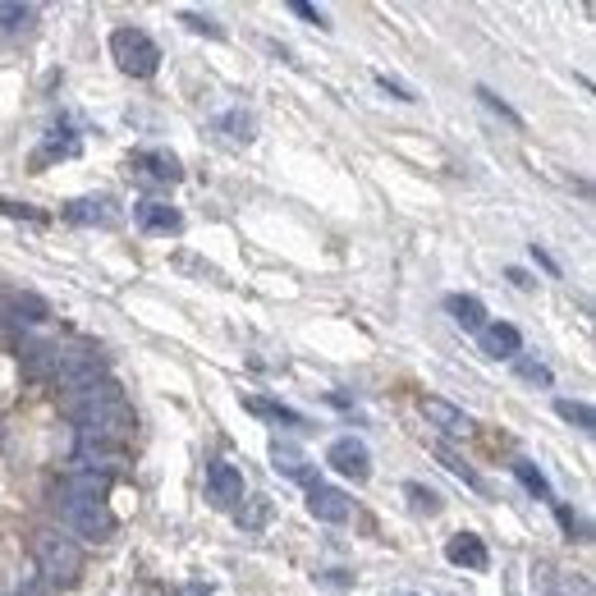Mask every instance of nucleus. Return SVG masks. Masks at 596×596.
Returning <instances> with one entry per match:
<instances>
[{"instance_id": "f257e3e1", "label": "nucleus", "mask_w": 596, "mask_h": 596, "mask_svg": "<svg viewBox=\"0 0 596 596\" xmlns=\"http://www.w3.org/2000/svg\"><path fill=\"white\" fill-rule=\"evenodd\" d=\"M60 408H65V418L79 427V436L120 440V446L134 440L138 418H134V408H128L120 381H111L106 372L92 376V381L69 385V391H60Z\"/></svg>"}, {"instance_id": "f03ea898", "label": "nucleus", "mask_w": 596, "mask_h": 596, "mask_svg": "<svg viewBox=\"0 0 596 596\" xmlns=\"http://www.w3.org/2000/svg\"><path fill=\"white\" fill-rule=\"evenodd\" d=\"M23 372L42 385H56V391H69L79 381L101 376V353L97 349H79V345H60V340H37V345H23L19 349Z\"/></svg>"}, {"instance_id": "7ed1b4c3", "label": "nucleus", "mask_w": 596, "mask_h": 596, "mask_svg": "<svg viewBox=\"0 0 596 596\" xmlns=\"http://www.w3.org/2000/svg\"><path fill=\"white\" fill-rule=\"evenodd\" d=\"M33 555H37V569L50 587H74L83 574V551L74 537H60V532H37L33 541Z\"/></svg>"}, {"instance_id": "20e7f679", "label": "nucleus", "mask_w": 596, "mask_h": 596, "mask_svg": "<svg viewBox=\"0 0 596 596\" xmlns=\"http://www.w3.org/2000/svg\"><path fill=\"white\" fill-rule=\"evenodd\" d=\"M111 56L128 79H151L161 69V46L151 42L143 29H115L111 33Z\"/></svg>"}, {"instance_id": "39448f33", "label": "nucleus", "mask_w": 596, "mask_h": 596, "mask_svg": "<svg viewBox=\"0 0 596 596\" xmlns=\"http://www.w3.org/2000/svg\"><path fill=\"white\" fill-rule=\"evenodd\" d=\"M65 524L88 537V541H111L115 537V514L106 505H97V501H65Z\"/></svg>"}, {"instance_id": "423d86ee", "label": "nucleus", "mask_w": 596, "mask_h": 596, "mask_svg": "<svg viewBox=\"0 0 596 596\" xmlns=\"http://www.w3.org/2000/svg\"><path fill=\"white\" fill-rule=\"evenodd\" d=\"M326 463L335 473H345V477H353V482H368L372 477V454H368V446H362L358 436H340L335 446L326 450Z\"/></svg>"}, {"instance_id": "0eeeda50", "label": "nucleus", "mask_w": 596, "mask_h": 596, "mask_svg": "<svg viewBox=\"0 0 596 596\" xmlns=\"http://www.w3.org/2000/svg\"><path fill=\"white\" fill-rule=\"evenodd\" d=\"M128 446L120 440H101V436H79L74 440V459H79V469H92V473H106V469H120Z\"/></svg>"}, {"instance_id": "6e6552de", "label": "nucleus", "mask_w": 596, "mask_h": 596, "mask_svg": "<svg viewBox=\"0 0 596 596\" xmlns=\"http://www.w3.org/2000/svg\"><path fill=\"white\" fill-rule=\"evenodd\" d=\"M206 501L216 509H235L244 501V473L235 463H212V469H206Z\"/></svg>"}, {"instance_id": "1a4fd4ad", "label": "nucleus", "mask_w": 596, "mask_h": 596, "mask_svg": "<svg viewBox=\"0 0 596 596\" xmlns=\"http://www.w3.org/2000/svg\"><path fill=\"white\" fill-rule=\"evenodd\" d=\"M418 413H423V418L436 427V431H446V436H469L473 431V418H469V413H463V408H454L450 400H418Z\"/></svg>"}, {"instance_id": "9d476101", "label": "nucleus", "mask_w": 596, "mask_h": 596, "mask_svg": "<svg viewBox=\"0 0 596 596\" xmlns=\"http://www.w3.org/2000/svg\"><path fill=\"white\" fill-rule=\"evenodd\" d=\"M134 221L147 229V235H179V229H184V216H179L170 202H157V198L134 202Z\"/></svg>"}, {"instance_id": "9b49d317", "label": "nucleus", "mask_w": 596, "mask_h": 596, "mask_svg": "<svg viewBox=\"0 0 596 596\" xmlns=\"http://www.w3.org/2000/svg\"><path fill=\"white\" fill-rule=\"evenodd\" d=\"M65 221L69 225H101V229H111V225H120V206L111 198H79V202L65 206Z\"/></svg>"}, {"instance_id": "f8f14e48", "label": "nucleus", "mask_w": 596, "mask_h": 596, "mask_svg": "<svg viewBox=\"0 0 596 596\" xmlns=\"http://www.w3.org/2000/svg\"><path fill=\"white\" fill-rule=\"evenodd\" d=\"M0 307H5V317L10 322H29V326H37V322H46L50 317V303L42 299V294H29V290H5L0 294Z\"/></svg>"}, {"instance_id": "ddd939ff", "label": "nucleus", "mask_w": 596, "mask_h": 596, "mask_svg": "<svg viewBox=\"0 0 596 596\" xmlns=\"http://www.w3.org/2000/svg\"><path fill=\"white\" fill-rule=\"evenodd\" d=\"M446 560L459 564V569H473V574H482V569L491 564L486 541H482L477 532H454V537L446 541Z\"/></svg>"}, {"instance_id": "4468645a", "label": "nucleus", "mask_w": 596, "mask_h": 596, "mask_svg": "<svg viewBox=\"0 0 596 596\" xmlns=\"http://www.w3.org/2000/svg\"><path fill=\"white\" fill-rule=\"evenodd\" d=\"M307 509H313V518H322V524H349V496L335 486H313L307 491Z\"/></svg>"}, {"instance_id": "2eb2a0df", "label": "nucleus", "mask_w": 596, "mask_h": 596, "mask_svg": "<svg viewBox=\"0 0 596 596\" xmlns=\"http://www.w3.org/2000/svg\"><path fill=\"white\" fill-rule=\"evenodd\" d=\"M65 496H69V501H97V505H106V496H111V473H92V469L69 473V477H65Z\"/></svg>"}, {"instance_id": "dca6fc26", "label": "nucleus", "mask_w": 596, "mask_h": 596, "mask_svg": "<svg viewBox=\"0 0 596 596\" xmlns=\"http://www.w3.org/2000/svg\"><path fill=\"white\" fill-rule=\"evenodd\" d=\"M518 330L509 326V322H491V326H482V353L486 358H518Z\"/></svg>"}, {"instance_id": "f3484780", "label": "nucleus", "mask_w": 596, "mask_h": 596, "mask_svg": "<svg viewBox=\"0 0 596 596\" xmlns=\"http://www.w3.org/2000/svg\"><path fill=\"white\" fill-rule=\"evenodd\" d=\"M134 170H143L147 179H157V184H175V179L184 175L170 151H138V157H134Z\"/></svg>"}, {"instance_id": "a211bd4d", "label": "nucleus", "mask_w": 596, "mask_h": 596, "mask_svg": "<svg viewBox=\"0 0 596 596\" xmlns=\"http://www.w3.org/2000/svg\"><path fill=\"white\" fill-rule=\"evenodd\" d=\"M271 463H275V473L284 477H294V482H307L313 473H307V459L299 446H290V440H271Z\"/></svg>"}, {"instance_id": "6ab92c4d", "label": "nucleus", "mask_w": 596, "mask_h": 596, "mask_svg": "<svg viewBox=\"0 0 596 596\" xmlns=\"http://www.w3.org/2000/svg\"><path fill=\"white\" fill-rule=\"evenodd\" d=\"M446 307H450V317H454L463 330H477V335H482V326H486V307H482V299H473V294H450Z\"/></svg>"}, {"instance_id": "aec40b11", "label": "nucleus", "mask_w": 596, "mask_h": 596, "mask_svg": "<svg viewBox=\"0 0 596 596\" xmlns=\"http://www.w3.org/2000/svg\"><path fill=\"white\" fill-rule=\"evenodd\" d=\"M244 408H248V413H257V418H271V423H290V427H299V423H303L290 404H280V400H262V395H248V400H244Z\"/></svg>"}, {"instance_id": "412c9836", "label": "nucleus", "mask_w": 596, "mask_h": 596, "mask_svg": "<svg viewBox=\"0 0 596 596\" xmlns=\"http://www.w3.org/2000/svg\"><path fill=\"white\" fill-rule=\"evenodd\" d=\"M221 128H225V134L235 138V143H252V138H257L252 111H225V115H221Z\"/></svg>"}, {"instance_id": "4be33fe9", "label": "nucleus", "mask_w": 596, "mask_h": 596, "mask_svg": "<svg viewBox=\"0 0 596 596\" xmlns=\"http://www.w3.org/2000/svg\"><path fill=\"white\" fill-rule=\"evenodd\" d=\"M79 151V138L74 134H65V128H56L46 143H42V151H37V166H46V161H56V157H74Z\"/></svg>"}, {"instance_id": "5701e85b", "label": "nucleus", "mask_w": 596, "mask_h": 596, "mask_svg": "<svg viewBox=\"0 0 596 596\" xmlns=\"http://www.w3.org/2000/svg\"><path fill=\"white\" fill-rule=\"evenodd\" d=\"M514 477H518V482H524V486L532 491V496H541V501H551V482H547V473H541V469H537V463H528V459H518V463H514Z\"/></svg>"}, {"instance_id": "b1692460", "label": "nucleus", "mask_w": 596, "mask_h": 596, "mask_svg": "<svg viewBox=\"0 0 596 596\" xmlns=\"http://www.w3.org/2000/svg\"><path fill=\"white\" fill-rule=\"evenodd\" d=\"M555 413H560L564 423H574L578 431H592V427H596V413H592L587 404H574V400H555Z\"/></svg>"}, {"instance_id": "393cba45", "label": "nucleus", "mask_w": 596, "mask_h": 596, "mask_svg": "<svg viewBox=\"0 0 596 596\" xmlns=\"http://www.w3.org/2000/svg\"><path fill=\"white\" fill-rule=\"evenodd\" d=\"M33 23V5H19V0H10V5H0V33H19Z\"/></svg>"}, {"instance_id": "a878e982", "label": "nucleus", "mask_w": 596, "mask_h": 596, "mask_svg": "<svg viewBox=\"0 0 596 596\" xmlns=\"http://www.w3.org/2000/svg\"><path fill=\"white\" fill-rule=\"evenodd\" d=\"M404 496L413 501V514H440V496H436L431 486H423V482H408Z\"/></svg>"}, {"instance_id": "bb28decb", "label": "nucleus", "mask_w": 596, "mask_h": 596, "mask_svg": "<svg viewBox=\"0 0 596 596\" xmlns=\"http://www.w3.org/2000/svg\"><path fill=\"white\" fill-rule=\"evenodd\" d=\"M267 514H271V505H267L262 496H252L248 505H235V518H239V528H262V524H267Z\"/></svg>"}, {"instance_id": "cd10ccee", "label": "nucleus", "mask_w": 596, "mask_h": 596, "mask_svg": "<svg viewBox=\"0 0 596 596\" xmlns=\"http://www.w3.org/2000/svg\"><path fill=\"white\" fill-rule=\"evenodd\" d=\"M440 463H446V469H450V473H454L459 482H469L473 491H482V477H477V473H473V469H469V463H463L459 454H450V450H440Z\"/></svg>"}, {"instance_id": "c85d7f7f", "label": "nucleus", "mask_w": 596, "mask_h": 596, "mask_svg": "<svg viewBox=\"0 0 596 596\" xmlns=\"http://www.w3.org/2000/svg\"><path fill=\"white\" fill-rule=\"evenodd\" d=\"M179 19H184V23H189V29H193V33H206V37H216V42L225 37V29H221V23H216L212 14H193V10H184V14H179Z\"/></svg>"}, {"instance_id": "c756f323", "label": "nucleus", "mask_w": 596, "mask_h": 596, "mask_svg": "<svg viewBox=\"0 0 596 596\" xmlns=\"http://www.w3.org/2000/svg\"><path fill=\"white\" fill-rule=\"evenodd\" d=\"M477 97H482V101H486V106H491V111H501V115H505V120H514V124H518V115H514V111H509V106H505V101H501V97H496V92H491V88H477Z\"/></svg>"}, {"instance_id": "7c9ffc66", "label": "nucleus", "mask_w": 596, "mask_h": 596, "mask_svg": "<svg viewBox=\"0 0 596 596\" xmlns=\"http://www.w3.org/2000/svg\"><path fill=\"white\" fill-rule=\"evenodd\" d=\"M290 10H294L299 19H313V23H317V29H326V14H322L317 5H307V0H294V5H290Z\"/></svg>"}, {"instance_id": "2f4dec72", "label": "nucleus", "mask_w": 596, "mask_h": 596, "mask_svg": "<svg viewBox=\"0 0 596 596\" xmlns=\"http://www.w3.org/2000/svg\"><path fill=\"white\" fill-rule=\"evenodd\" d=\"M0 212H5V216H23V221H42V212H33V206H19V202H5V198H0Z\"/></svg>"}, {"instance_id": "473e14b6", "label": "nucleus", "mask_w": 596, "mask_h": 596, "mask_svg": "<svg viewBox=\"0 0 596 596\" xmlns=\"http://www.w3.org/2000/svg\"><path fill=\"white\" fill-rule=\"evenodd\" d=\"M518 372H524L528 381H541V385H551V372L541 368V362H518Z\"/></svg>"}, {"instance_id": "72a5a7b5", "label": "nucleus", "mask_w": 596, "mask_h": 596, "mask_svg": "<svg viewBox=\"0 0 596 596\" xmlns=\"http://www.w3.org/2000/svg\"><path fill=\"white\" fill-rule=\"evenodd\" d=\"M376 83H381L385 92H391V97H400V101H413V92H408L404 83H395V79H391V74H376Z\"/></svg>"}, {"instance_id": "f704fd0d", "label": "nucleus", "mask_w": 596, "mask_h": 596, "mask_svg": "<svg viewBox=\"0 0 596 596\" xmlns=\"http://www.w3.org/2000/svg\"><path fill=\"white\" fill-rule=\"evenodd\" d=\"M532 257H537V262H541V267H547V271H551V275H555V271H560V267H555V262H551V252H541V248H537V244H532Z\"/></svg>"}, {"instance_id": "c9c22d12", "label": "nucleus", "mask_w": 596, "mask_h": 596, "mask_svg": "<svg viewBox=\"0 0 596 596\" xmlns=\"http://www.w3.org/2000/svg\"><path fill=\"white\" fill-rule=\"evenodd\" d=\"M184 596H212V592H206V587H189Z\"/></svg>"}]
</instances>
